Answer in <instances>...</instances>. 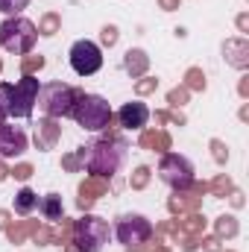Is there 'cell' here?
<instances>
[{
    "label": "cell",
    "instance_id": "obj_1",
    "mask_svg": "<svg viewBox=\"0 0 249 252\" xmlns=\"http://www.w3.org/2000/svg\"><path fill=\"white\" fill-rule=\"evenodd\" d=\"M126 144L121 138H103V141H91L85 147H79V158L88 167L91 176L97 179H112L124 161Z\"/></svg>",
    "mask_w": 249,
    "mask_h": 252
},
{
    "label": "cell",
    "instance_id": "obj_2",
    "mask_svg": "<svg viewBox=\"0 0 249 252\" xmlns=\"http://www.w3.org/2000/svg\"><path fill=\"white\" fill-rule=\"evenodd\" d=\"M35 38H38V30L27 18H18L15 15V18H6L0 24V47L9 50V53H15V56L30 53L32 44H35Z\"/></svg>",
    "mask_w": 249,
    "mask_h": 252
},
{
    "label": "cell",
    "instance_id": "obj_3",
    "mask_svg": "<svg viewBox=\"0 0 249 252\" xmlns=\"http://www.w3.org/2000/svg\"><path fill=\"white\" fill-rule=\"evenodd\" d=\"M70 118L82 126V129L100 132V129L112 126V106H109L103 97H97V94H79Z\"/></svg>",
    "mask_w": 249,
    "mask_h": 252
},
{
    "label": "cell",
    "instance_id": "obj_4",
    "mask_svg": "<svg viewBox=\"0 0 249 252\" xmlns=\"http://www.w3.org/2000/svg\"><path fill=\"white\" fill-rule=\"evenodd\" d=\"M76 97H79L76 88L62 85V82H50V85H44L38 91L35 103H38V109L47 118H70L73 115V106H76Z\"/></svg>",
    "mask_w": 249,
    "mask_h": 252
},
{
    "label": "cell",
    "instance_id": "obj_5",
    "mask_svg": "<svg viewBox=\"0 0 249 252\" xmlns=\"http://www.w3.org/2000/svg\"><path fill=\"white\" fill-rule=\"evenodd\" d=\"M6 88V100H9V115L12 118H30L35 109V97H38V79L35 76H24L21 82H3Z\"/></svg>",
    "mask_w": 249,
    "mask_h": 252
},
{
    "label": "cell",
    "instance_id": "obj_6",
    "mask_svg": "<svg viewBox=\"0 0 249 252\" xmlns=\"http://www.w3.org/2000/svg\"><path fill=\"white\" fill-rule=\"evenodd\" d=\"M73 238H76V250L79 252H100L109 241V223L94 217V214H85L82 220H76Z\"/></svg>",
    "mask_w": 249,
    "mask_h": 252
},
{
    "label": "cell",
    "instance_id": "obj_7",
    "mask_svg": "<svg viewBox=\"0 0 249 252\" xmlns=\"http://www.w3.org/2000/svg\"><path fill=\"white\" fill-rule=\"evenodd\" d=\"M158 176L173 190H187L193 185V164L187 158H182V156H176V153H167L161 167H158Z\"/></svg>",
    "mask_w": 249,
    "mask_h": 252
},
{
    "label": "cell",
    "instance_id": "obj_8",
    "mask_svg": "<svg viewBox=\"0 0 249 252\" xmlns=\"http://www.w3.org/2000/svg\"><path fill=\"white\" fill-rule=\"evenodd\" d=\"M70 67L79 73V76H91L103 67V50L88 41V38H79L73 47H70Z\"/></svg>",
    "mask_w": 249,
    "mask_h": 252
},
{
    "label": "cell",
    "instance_id": "obj_9",
    "mask_svg": "<svg viewBox=\"0 0 249 252\" xmlns=\"http://www.w3.org/2000/svg\"><path fill=\"white\" fill-rule=\"evenodd\" d=\"M115 235H118V241H121L124 247H141V244L150 241L153 226H150V220L141 217V214H124V217L118 220Z\"/></svg>",
    "mask_w": 249,
    "mask_h": 252
},
{
    "label": "cell",
    "instance_id": "obj_10",
    "mask_svg": "<svg viewBox=\"0 0 249 252\" xmlns=\"http://www.w3.org/2000/svg\"><path fill=\"white\" fill-rule=\"evenodd\" d=\"M27 150V135L15 126H3L0 124V156L3 158H15Z\"/></svg>",
    "mask_w": 249,
    "mask_h": 252
},
{
    "label": "cell",
    "instance_id": "obj_11",
    "mask_svg": "<svg viewBox=\"0 0 249 252\" xmlns=\"http://www.w3.org/2000/svg\"><path fill=\"white\" fill-rule=\"evenodd\" d=\"M147 118H150V109L144 106V103H126L124 109L118 112V121L124 129H144L147 126Z\"/></svg>",
    "mask_w": 249,
    "mask_h": 252
},
{
    "label": "cell",
    "instance_id": "obj_12",
    "mask_svg": "<svg viewBox=\"0 0 249 252\" xmlns=\"http://www.w3.org/2000/svg\"><path fill=\"white\" fill-rule=\"evenodd\" d=\"M223 50H226V59L235 64V67L244 70V67L249 64V41L247 38H232V41H226Z\"/></svg>",
    "mask_w": 249,
    "mask_h": 252
},
{
    "label": "cell",
    "instance_id": "obj_13",
    "mask_svg": "<svg viewBox=\"0 0 249 252\" xmlns=\"http://www.w3.org/2000/svg\"><path fill=\"white\" fill-rule=\"evenodd\" d=\"M38 211L44 214V220H50V223H56V220H64V208H62V196L59 193H47V196H41L38 199Z\"/></svg>",
    "mask_w": 249,
    "mask_h": 252
},
{
    "label": "cell",
    "instance_id": "obj_14",
    "mask_svg": "<svg viewBox=\"0 0 249 252\" xmlns=\"http://www.w3.org/2000/svg\"><path fill=\"white\" fill-rule=\"evenodd\" d=\"M56 138H59V126H56L53 118L44 121V124H38V129H35V144H38V150H50Z\"/></svg>",
    "mask_w": 249,
    "mask_h": 252
},
{
    "label": "cell",
    "instance_id": "obj_15",
    "mask_svg": "<svg viewBox=\"0 0 249 252\" xmlns=\"http://www.w3.org/2000/svg\"><path fill=\"white\" fill-rule=\"evenodd\" d=\"M106 185L100 182V179H91V182H85L82 188H79V208H88L94 199H97V193H103Z\"/></svg>",
    "mask_w": 249,
    "mask_h": 252
},
{
    "label": "cell",
    "instance_id": "obj_16",
    "mask_svg": "<svg viewBox=\"0 0 249 252\" xmlns=\"http://www.w3.org/2000/svg\"><path fill=\"white\" fill-rule=\"evenodd\" d=\"M126 70H129L132 76L144 73V70H147V53H144V50H129V53H126Z\"/></svg>",
    "mask_w": 249,
    "mask_h": 252
},
{
    "label": "cell",
    "instance_id": "obj_17",
    "mask_svg": "<svg viewBox=\"0 0 249 252\" xmlns=\"http://www.w3.org/2000/svg\"><path fill=\"white\" fill-rule=\"evenodd\" d=\"M35 205H38V196H35L30 188H24L18 196H15V211H18V214H30Z\"/></svg>",
    "mask_w": 249,
    "mask_h": 252
},
{
    "label": "cell",
    "instance_id": "obj_18",
    "mask_svg": "<svg viewBox=\"0 0 249 252\" xmlns=\"http://www.w3.org/2000/svg\"><path fill=\"white\" fill-rule=\"evenodd\" d=\"M141 144H144V147H161V150H167V147H170V138H167L164 132H147V135L141 138Z\"/></svg>",
    "mask_w": 249,
    "mask_h": 252
},
{
    "label": "cell",
    "instance_id": "obj_19",
    "mask_svg": "<svg viewBox=\"0 0 249 252\" xmlns=\"http://www.w3.org/2000/svg\"><path fill=\"white\" fill-rule=\"evenodd\" d=\"M217 235L235 238V235H238V220H235V217H220V220H217Z\"/></svg>",
    "mask_w": 249,
    "mask_h": 252
},
{
    "label": "cell",
    "instance_id": "obj_20",
    "mask_svg": "<svg viewBox=\"0 0 249 252\" xmlns=\"http://www.w3.org/2000/svg\"><path fill=\"white\" fill-rule=\"evenodd\" d=\"M27 3H30V0H0V12L15 18L18 12H24V9H27Z\"/></svg>",
    "mask_w": 249,
    "mask_h": 252
},
{
    "label": "cell",
    "instance_id": "obj_21",
    "mask_svg": "<svg viewBox=\"0 0 249 252\" xmlns=\"http://www.w3.org/2000/svg\"><path fill=\"white\" fill-rule=\"evenodd\" d=\"M44 59L41 56H32V59H24V76H32V70H41Z\"/></svg>",
    "mask_w": 249,
    "mask_h": 252
},
{
    "label": "cell",
    "instance_id": "obj_22",
    "mask_svg": "<svg viewBox=\"0 0 249 252\" xmlns=\"http://www.w3.org/2000/svg\"><path fill=\"white\" fill-rule=\"evenodd\" d=\"M56 27H59V18H56V15H47L44 24H41V35H53Z\"/></svg>",
    "mask_w": 249,
    "mask_h": 252
},
{
    "label": "cell",
    "instance_id": "obj_23",
    "mask_svg": "<svg viewBox=\"0 0 249 252\" xmlns=\"http://www.w3.org/2000/svg\"><path fill=\"white\" fill-rule=\"evenodd\" d=\"M187 85H190V88H205V76H202V70L193 67V70L187 73Z\"/></svg>",
    "mask_w": 249,
    "mask_h": 252
},
{
    "label": "cell",
    "instance_id": "obj_24",
    "mask_svg": "<svg viewBox=\"0 0 249 252\" xmlns=\"http://www.w3.org/2000/svg\"><path fill=\"white\" fill-rule=\"evenodd\" d=\"M147 179H150V167H138L135 170V179H132V188H144Z\"/></svg>",
    "mask_w": 249,
    "mask_h": 252
},
{
    "label": "cell",
    "instance_id": "obj_25",
    "mask_svg": "<svg viewBox=\"0 0 249 252\" xmlns=\"http://www.w3.org/2000/svg\"><path fill=\"white\" fill-rule=\"evenodd\" d=\"M211 188H214L217 196H226V190H232V182H229L226 176H220V179H214V185H211Z\"/></svg>",
    "mask_w": 249,
    "mask_h": 252
},
{
    "label": "cell",
    "instance_id": "obj_26",
    "mask_svg": "<svg viewBox=\"0 0 249 252\" xmlns=\"http://www.w3.org/2000/svg\"><path fill=\"white\" fill-rule=\"evenodd\" d=\"M179 226L187 229V232H202V226H205V223H202V217H187L185 223H179Z\"/></svg>",
    "mask_w": 249,
    "mask_h": 252
},
{
    "label": "cell",
    "instance_id": "obj_27",
    "mask_svg": "<svg viewBox=\"0 0 249 252\" xmlns=\"http://www.w3.org/2000/svg\"><path fill=\"white\" fill-rule=\"evenodd\" d=\"M9 118V100H6V88H3V82H0V124Z\"/></svg>",
    "mask_w": 249,
    "mask_h": 252
},
{
    "label": "cell",
    "instance_id": "obj_28",
    "mask_svg": "<svg viewBox=\"0 0 249 252\" xmlns=\"http://www.w3.org/2000/svg\"><path fill=\"white\" fill-rule=\"evenodd\" d=\"M115 41H118V30H115V27H106V30H103V44L112 47Z\"/></svg>",
    "mask_w": 249,
    "mask_h": 252
},
{
    "label": "cell",
    "instance_id": "obj_29",
    "mask_svg": "<svg viewBox=\"0 0 249 252\" xmlns=\"http://www.w3.org/2000/svg\"><path fill=\"white\" fill-rule=\"evenodd\" d=\"M12 176H15V179H30V176H32V167H30V164H18V167L12 170Z\"/></svg>",
    "mask_w": 249,
    "mask_h": 252
},
{
    "label": "cell",
    "instance_id": "obj_30",
    "mask_svg": "<svg viewBox=\"0 0 249 252\" xmlns=\"http://www.w3.org/2000/svg\"><path fill=\"white\" fill-rule=\"evenodd\" d=\"M185 97H187L185 88H176V91H170V97H167V100H170L173 106H179V103H185Z\"/></svg>",
    "mask_w": 249,
    "mask_h": 252
},
{
    "label": "cell",
    "instance_id": "obj_31",
    "mask_svg": "<svg viewBox=\"0 0 249 252\" xmlns=\"http://www.w3.org/2000/svg\"><path fill=\"white\" fill-rule=\"evenodd\" d=\"M211 147H214V158H217V161H226V158H229V153L223 150L220 141H211Z\"/></svg>",
    "mask_w": 249,
    "mask_h": 252
},
{
    "label": "cell",
    "instance_id": "obj_32",
    "mask_svg": "<svg viewBox=\"0 0 249 252\" xmlns=\"http://www.w3.org/2000/svg\"><path fill=\"white\" fill-rule=\"evenodd\" d=\"M156 88V79H147V82H138V94H147Z\"/></svg>",
    "mask_w": 249,
    "mask_h": 252
},
{
    "label": "cell",
    "instance_id": "obj_33",
    "mask_svg": "<svg viewBox=\"0 0 249 252\" xmlns=\"http://www.w3.org/2000/svg\"><path fill=\"white\" fill-rule=\"evenodd\" d=\"M205 250H208V252H217V241H214V238H211V241H205Z\"/></svg>",
    "mask_w": 249,
    "mask_h": 252
},
{
    "label": "cell",
    "instance_id": "obj_34",
    "mask_svg": "<svg viewBox=\"0 0 249 252\" xmlns=\"http://www.w3.org/2000/svg\"><path fill=\"white\" fill-rule=\"evenodd\" d=\"M161 6H164V9H173V6H176V0H161Z\"/></svg>",
    "mask_w": 249,
    "mask_h": 252
},
{
    "label": "cell",
    "instance_id": "obj_35",
    "mask_svg": "<svg viewBox=\"0 0 249 252\" xmlns=\"http://www.w3.org/2000/svg\"><path fill=\"white\" fill-rule=\"evenodd\" d=\"M6 226V211H0V229Z\"/></svg>",
    "mask_w": 249,
    "mask_h": 252
},
{
    "label": "cell",
    "instance_id": "obj_36",
    "mask_svg": "<svg viewBox=\"0 0 249 252\" xmlns=\"http://www.w3.org/2000/svg\"><path fill=\"white\" fill-rule=\"evenodd\" d=\"M6 173H9V170H6V167H3V164H0V182H3V179H6Z\"/></svg>",
    "mask_w": 249,
    "mask_h": 252
}]
</instances>
